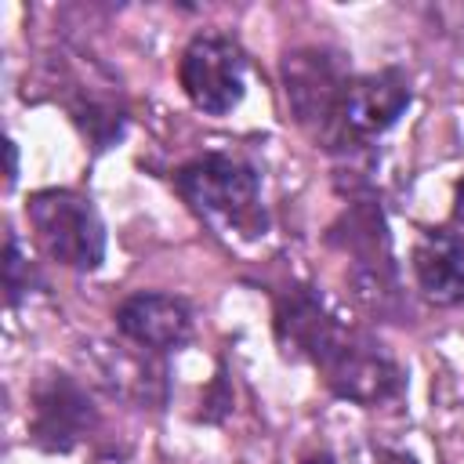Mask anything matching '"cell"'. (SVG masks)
Listing matches in <instances>:
<instances>
[{"label": "cell", "mask_w": 464, "mask_h": 464, "mask_svg": "<svg viewBox=\"0 0 464 464\" xmlns=\"http://www.w3.org/2000/svg\"><path fill=\"white\" fill-rule=\"evenodd\" d=\"M33 286H36V268L22 254L18 236L7 232V243H4V297H7V308H14Z\"/></svg>", "instance_id": "7c38bea8"}, {"label": "cell", "mask_w": 464, "mask_h": 464, "mask_svg": "<svg viewBox=\"0 0 464 464\" xmlns=\"http://www.w3.org/2000/svg\"><path fill=\"white\" fill-rule=\"evenodd\" d=\"M348 72L337 54L323 47H297L283 58V94L301 130L323 149H341V102Z\"/></svg>", "instance_id": "3957f363"}, {"label": "cell", "mask_w": 464, "mask_h": 464, "mask_svg": "<svg viewBox=\"0 0 464 464\" xmlns=\"http://www.w3.org/2000/svg\"><path fill=\"white\" fill-rule=\"evenodd\" d=\"M116 330L149 352H174L192 337V308L174 294L141 290L116 304Z\"/></svg>", "instance_id": "9c48e42d"}, {"label": "cell", "mask_w": 464, "mask_h": 464, "mask_svg": "<svg viewBox=\"0 0 464 464\" xmlns=\"http://www.w3.org/2000/svg\"><path fill=\"white\" fill-rule=\"evenodd\" d=\"M413 87L402 69H377L352 76L341 102V149L362 145L388 127L399 123V116L410 109Z\"/></svg>", "instance_id": "52a82bcc"}, {"label": "cell", "mask_w": 464, "mask_h": 464, "mask_svg": "<svg viewBox=\"0 0 464 464\" xmlns=\"http://www.w3.org/2000/svg\"><path fill=\"white\" fill-rule=\"evenodd\" d=\"M40 250L72 272H94L105 261V221L91 196L72 188H40L25 203Z\"/></svg>", "instance_id": "7a4b0ae2"}, {"label": "cell", "mask_w": 464, "mask_h": 464, "mask_svg": "<svg viewBox=\"0 0 464 464\" xmlns=\"http://www.w3.org/2000/svg\"><path fill=\"white\" fill-rule=\"evenodd\" d=\"M98 424L91 392L69 373H44L29 392V442L44 453H72Z\"/></svg>", "instance_id": "8992f818"}, {"label": "cell", "mask_w": 464, "mask_h": 464, "mask_svg": "<svg viewBox=\"0 0 464 464\" xmlns=\"http://www.w3.org/2000/svg\"><path fill=\"white\" fill-rule=\"evenodd\" d=\"M185 98L207 116H228L246 94V54L225 33H196L178 58Z\"/></svg>", "instance_id": "5b68a950"}, {"label": "cell", "mask_w": 464, "mask_h": 464, "mask_svg": "<svg viewBox=\"0 0 464 464\" xmlns=\"http://www.w3.org/2000/svg\"><path fill=\"white\" fill-rule=\"evenodd\" d=\"M388 464H417V457H410V453H392Z\"/></svg>", "instance_id": "2e32d148"}, {"label": "cell", "mask_w": 464, "mask_h": 464, "mask_svg": "<svg viewBox=\"0 0 464 464\" xmlns=\"http://www.w3.org/2000/svg\"><path fill=\"white\" fill-rule=\"evenodd\" d=\"M94 370L116 399L152 410L167 402V366L160 362V352L141 344H94Z\"/></svg>", "instance_id": "30bf717a"}, {"label": "cell", "mask_w": 464, "mask_h": 464, "mask_svg": "<svg viewBox=\"0 0 464 464\" xmlns=\"http://www.w3.org/2000/svg\"><path fill=\"white\" fill-rule=\"evenodd\" d=\"M326 388L355 406H384L406 392V370L366 334L341 330L334 348L315 362Z\"/></svg>", "instance_id": "277c9868"}, {"label": "cell", "mask_w": 464, "mask_h": 464, "mask_svg": "<svg viewBox=\"0 0 464 464\" xmlns=\"http://www.w3.org/2000/svg\"><path fill=\"white\" fill-rule=\"evenodd\" d=\"M453 218L464 225V178H460L457 188H453Z\"/></svg>", "instance_id": "5bb4252c"}, {"label": "cell", "mask_w": 464, "mask_h": 464, "mask_svg": "<svg viewBox=\"0 0 464 464\" xmlns=\"http://www.w3.org/2000/svg\"><path fill=\"white\" fill-rule=\"evenodd\" d=\"M301 464H334V457H330V453H312V457H304Z\"/></svg>", "instance_id": "9a60e30c"}, {"label": "cell", "mask_w": 464, "mask_h": 464, "mask_svg": "<svg viewBox=\"0 0 464 464\" xmlns=\"http://www.w3.org/2000/svg\"><path fill=\"white\" fill-rule=\"evenodd\" d=\"M272 330H276V344L286 359L315 366L334 348V341L341 337L344 326L337 323V315L323 304V297L312 286L294 283L276 297Z\"/></svg>", "instance_id": "ba28073f"}, {"label": "cell", "mask_w": 464, "mask_h": 464, "mask_svg": "<svg viewBox=\"0 0 464 464\" xmlns=\"http://www.w3.org/2000/svg\"><path fill=\"white\" fill-rule=\"evenodd\" d=\"M410 265L420 294L431 304L439 308L464 304V232H453V228L420 232L413 243Z\"/></svg>", "instance_id": "8fae6325"}, {"label": "cell", "mask_w": 464, "mask_h": 464, "mask_svg": "<svg viewBox=\"0 0 464 464\" xmlns=\"http://www.w3.org/2000/svg\"><path fill=\"white\" fill-rule=\"evenodd\" d=\"M4 149H7V188L14 185V178H18V149H14V141L7 138L4 141Z\"/></svg>", "instance_id": "4fadbf2b"}, {"label": "cell", "mask_w": 464, "mask_h": 464, "mask_svg": "<svg viewBox=\"0 0 464 464\" xmlns=\"http://www.w3.org/2000/svg\"><path fill=\"white\" fill-rule=\"evenodd\" d=\"M178 196L210 225L239 236H261L268 218L261 207V174L228 152H203L174 170Z\"/></svg>", "instance_id": "6da1fadb"}]
</instances>
